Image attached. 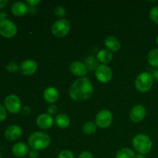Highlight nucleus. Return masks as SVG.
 <instances>
[{
  "label": "nucleus",
  "mask_w": 158,
  "mask_h": 158,
  "mask_svg": "<svg viewBox=\"0 0 158 158\" xmlns=\"http://www.w3.org/2000/svg\"><path fill=\"white\" fill-rule=\"evenodd\" d=\"M156 43H157V46H158V35H157V39H156Z\"/></svg>",
  "instance_id": "39"
},
{
  "label": "nucleus",
  "mask_w": 158,
  "mask_h": 158,
  "mask_svg": "<svg viewBox=\"0 0 158 158\" xmlns=\"http://www.w3.org/2000/svg\"><path fill=\"white\" fill-rule=\"evenodd\" d=\"M153 78L158 82V69H156L154 73H153Z\"/></svg>",
  "instance_id": "37"
},
{
  "label": "nucleus",
  "mask_w": 158,
  "mask_h": 158,
  "mask_svg": "<svg viewBox=\"0 0 158 158\" xmlns=\"http://www.w3.org/2000/svg\"><path fill=\"white\" fill-rule=\"evenodd\" d=\"M38 65L33 60H26L19 66V71L23 76H32L36 72Z\"/></svg>",
  "instance_id": "10"
},
{
  "label": "nucleus",
  "mask_w": 158,
  "mask_h": 158,
  "mask_svg": "<svg viewBox=\"0 0 158 158\" xmlns=\"http://www.w3.org/2000/svg\"><path fill=\"white\" fill-rule=\"evenodd\" d=\"M84 64L86 66V69H89V70H94V69L96 70L99 66L98 60L94 56H91L87 57L86 59Z\"/></svg>",
  "instance_id": "23"
},
{
  "label": "nucleus",
  "mask_w": 158,
  "mask_h": 158,
  "mask_svg": "<svg viewBox=\"0 0 158 158\" xmlns=\"http://www.w3.org/2000/svg\"><path fill=\"white\" fill-rule=\"evenodd\" d=\"M60 94L59 91L52 86H49L43 92V98L48 103H54L58 100Z\"/></svg>",
  "instance_id": "17"
},
{
  "label": "nucleus",
  "mask_w": 158,
  "mask_h": 158,
  "mask_svg": "<svg viewBox=\"0 0 158 158\" xmlns=\"http://www.w3.org/2000/svg\"><path fill=\"white\" fill-rule=\"evenodd\" d=\"M136 154L132 149L124 148L117 151L116 158H135Z\"/></svg>",
  "instance_id": "22"
},
{
  "label": "nucleus",
  "mask_w": 158,
  "mask_h": 158,
  "mask_svg": "<svg viewBox=\"0 0 158 158\" xmlns=\"http://www.w3.org/2000/svg\"><path fill=\"white\" fill-rule=\"evenodd\" d=\"M6 69L8 72L14 73L17 72L18 69H19V66H18V64H17L15 62H9V63H7V65H6Z\"/></svg>",
  "instance_id": "27"
},
{
  "label": "nucleus",
  "mask_w": 158,
  "mask_h": 158,
  "mask_svg": "<svg viewBox=\"0 0 158 158\" xmlns=\"http://www.w3.org/2000/svg\"><path fill=\"white\" fill-rule=\"evenodd\" d=\"M57 158H75V157H74V154L72 151L64 150L58 154Z\"/></svg>",
  "instance_id": "28"
},
{
  "label": "nucleus",
  "mask_w": 158,
  "mask_h": 158,
  "mask_svg": "<svg viewBox=\"0 0 158 158\" xmlns=\"http://www.w3.org/2000/svg\"><path fill=\"white\" fill-rule=\"evenodd\" d=\"M97 126L96 123H94L92 121L86 122L83 124V131L85 134L87 135H90V134H94L97 131Z\"/></svg>",
  "instance_id": "24"
},
{
  "label": "nucleus",
  "mask_w": 158,
  "mask_h": 158,
  "mask_svg": "<svg viewBox=\"0 0 158 158\" xmlns=\"http://www.w3.org/2000/svg\"><path fill=\"white\" fill-rule=\"evenodd\" d=\"M0 158H2V155L1 154V153H0Z\"/></svg>",
  "instance_id": "40"
},
{
  "label": "nucleus",
  "mask_w": 158,
  "mask_h": 158,
  "mask_svg": "<svg viewBox=\"0 0 158 158\" xmlns=\"http://www.w3.org/2000/svg\"><path fill=\"white\" fill-rule=\"evenodd\" d=\"M47 111L48 114H49V115H53V114H55L57 112L56 106V105H50V106H49V107H48Z\"/></svg>",
  "instance_id": "30"
},
{
  "label": "nucleus",
  "mask_w": 158,
  "mask_h": 158,
  "mask_svg": "<svg viewBox=\"0 0 158 158\" xmlns=\"http://www.w3.org/2000/svg\"><path fill=\"white\" fill-rule=\"evenodd\" d=\"M54 123L53 117L49 114H42L36 118V124L43 130H48L52 127Z\"/></svg>",
  "instance_id": "12"
},
{
  "label": "nucleus",
  "mask_w": 158,
  "mask_h": 158,
  "mask_svg": "<svg viewBox=\"0 0 158 158\" xmlns=\"http://www.w3.org/2000/svg\"><path fill=\"white\" fill-rule=\"evenodd\" d=\"M55 123L58 127L61 128V129H65L70 124V119L66 114H59L55 117Z\"/></svg>",
  "instance_id": "20"
},
{
  "label": "nucleus",
  "mask_w": 158,
  "mask_h": 158,
  "mask_svg": "<svg viewBox=\"0 0 158 158\" xmlns=\"http://www.w3.org/2000/svg\"><path fill=\"white\" fill-rule=\"evenodd\" d=\"M51 143L49 134L42 131H36L31 134L28 138V143L33 150L41 151L47 148Z\"/></svg>",
  "instance_id": "2"
},
{
  "label": "nucleus",
  "mask_w": 158,
  "mask_h": 158,
  "mask_svg": "<svg viewBox=\"0 0 158 158\" xmlns=\"http://www.w3.org/2000/svg\"><path fill=\"white\" fill-rule=\"evenodd\" d=\"M105 46L107 48L108 50L111 52H117L119 49L121 47V43H120V40L115 36H107L105 39Z\"/></svg>",
  "instance_id": "18"
},
{
  "label": "nucleus",
  "mask_w": 158,
  "mask_h": 158,
  "mask_svg": "<svg viewBox=\"0 0 158 158\" xmlns=\"http://www.w3.org/2000/svg\"><path fill=\"white\" fill-rule=\"evenodd\" d=\"M22 129L17 125H11L8 127L5 131V137L8 140L15 141L17 140L22 136Z\"/></svg>",
  "instance_id": "13"
},
{
  "label": "nucleus",
  "mask_w": 158,
  "mask_h": 158,
  "mask_svg": "<svg viewBox=\"0 0 158 158\" xmlns=\"http://www.w3.org/2000/svg\"><path fill=\"white\" fill-rule=\"evenodd\" d=\"M54 15L60 18V19H63L66 15V9L63 6H57L54 9Z\"/></svg>",
  "instance_id": "25"
},
{
  "label": "nucleus",
  "mask_w": 158,
  "mask_h": 158,
  "mask_svg": "<svg viewBox=\"0 0 158 158\" xmlns=\"http://www.w3.org/2000/svg\"><path fill=\"white\" fill-rule=\"evenodd\" d=\"M8 3H9L8 0H0V9L6 7Z\"/></svg>",
  "instance_id": "34"
},
{
  "label": "nucleus",
  "mask_w": 158,
  "mask_h": 158,
  "mask_svg": "<svg viewBox=\"0 0 158 158\" xmlns=\"http://www.w3.org/2000/svg\"><path fill=\"white\" fill-rule=\"evenodd\" d=\"M94 94V86L86 77L79 78L73 83L69 89V96L75 101H85Z\"/></svg>",
  "instance_id": "1"
},
{
  "label": "nucleus",
  "mask_w": 158,
  "mask_h": 158,
  "mask_svg": "<svg viewBox=\"0 0 158 158\" xmlns=\"http://www.w3.org/2000/svg\"><path fill=\"white\" fill-rule=\"evenodd\" d=\"M147 115L146 108L141 104H137L132 108L130 113V118L134 123H140Z\"/></svg>",
  "instance_id": "11"
},
{
  "label": "nucleus",
  "mask_w": 158,
  "mask_h": 158,
  "mask_svg": "<svg viewBox=\"0 0 158 158\" xmlns=\"http://www.w3.org/2000/svg\"><path fill=\"white\" fill-rule=\"evenodd\" d=\"M69 69H70V72L73 75L80 77V78L85 77L86 73H87V69L84 63L80 61L73 62L70 64Z\"/></svg>",
  "instance_id": "14"
},
{
  "label": "nucleus",
  "mask_w": 158,
  "mask_h": 158,
  "mask_svg": "<svg viewBox=\"0 0 158 158\" xmlns=\"http://www.w3.org/2000/svg\"><path fill=\"white\" fill-rule=\"evenodd\" d=\"M27 4L23 2H15L11 6V12L15 16H23L27 13L29 8Z\"/></svg>",
  "instance_id": "15"
},
{
  "label": "nucleus",
  "mask_w": 158,
  "mask_h": 158,
  "mask_svg": "<svg viewBox=\"0 0 158 158\" xmlns=\"http://www.w3.org/2000/svg\"><path fill=\"white\" fill-rule=\"evenodd\" d=\"M6 109L11 114H18L22 109V102L19 97L15 94L7 96L4 100Z\"/></svg>",
  "instance_id": "6"
},
{
  "label": "nucleus",
  "mask_w": 158,
  "mask_h": 158,
  "mask_svg": "<svg viewBox=\"0 0 158 158\" xmlns=\"http://www.w3.org/2000/svg\"><path fill=\"white\" fill-rule=\"evenodd\" d=\"M153 84H154V78L152 74L148 72L140 73L136 78V89L142 94L148 92L153 86Z\"/></svg>",
  "instance_id": "4"
},
{
  "label": "nucleus",
  "mask_w": 158,
  "mask_h": 158,
  "mask_svg": "<svg viewBox=\"0 0 158 158\" xmlns=\"http://www.w3.org/2000/svg\"><path fill=\"white\" fill-rule=\"evenodd\" d=\"M12 152L16 157H23L29 154V147L23 142H18L12 146Z\"/></svg>",
  "instance_id": "16"
},
{
  "label": "nucleus",
  "mask_w": 158,
  "mask_h": 158,
  "mask_svg": "<svg viewBox=\"0 0 158 158\" xmlns=\"http://www.w3.org/2000/svg\"><path fill=\"white\" fill-rule=\"evenodd\" d=\"M148 62L151 66L158 68V48L151 49L148 54Z\"/></svg>",
  "instance_id": "21"
},
{
  "label": "nucleus",
  "mask_w": 158,
  "mask_h": 158,
  "mask_svg": "<svg viewBox=\"0 0 158 158\" xmlns=\"http://www.w3.org/2000/svg\"><path fill=\"white\" fill-rule=\"evenodd\" d=\"M71 25L69 20L66 19H61L56 21L52 24L51 30H52V34L57 38H62L64 37L69 33L70 31Z\"/></svg>",
  "instance_id": "5"
},
{
  "label": "nucleus",
  "mask_w": 158,
  "mask_h": 158,
  "mask_svg": "<svg viewBox=\"0 0 158 158\" xmlns=\"http://www.w3.org/2000/svg\"><path fill=\"white\" fill-rule=\"evenodd\" d=\"M113 121V114L108 110H102L96 117V124L100 128H107Z\"/></svg>",
  "instance_id": "9"
},
{
  "label": "nucleus",
  "mask_w": 158,
  "mask_h": 158,
  "mask_svg": "<svg viewBox=\"0 0 158 158\" xmlns=\"http://www.w3.org/2000/svg\"><path fill=\"white\" fill-rule=\"evenodd\" d=\"M133 146L139 154L145 155L150 153L153 143L151 137L144 134H137L133 138Z\"/></svg>",
  "instance_id": "3"
},
{
  "label": "nucleus",
  "mask_w": 158,
  "mask_h": 158,
  "mask_svg": "<svg viewBox=\"0 0 158 158\" xmlns=\"http://www.w3.org/2000/svg\"><path fill=\"white\" fill-rule=\"evenodd\" d=\"M78 158H94V156L89 151H83L78 156Z\"/></svg>",
  "instance_id": "31"
},
{
  "label": "nucleus",
  "mask_w": 158,
  "mask_h": 158,
  "mask_svg": "<svg viewBox=\"0 0 158 158\" xmlns=\"http://www.w3.org/2000/svg\"><path fill=\"white\" fill-rule=\"evenodd\" d=\"M39 157V153L38 151L32 149V151H29V158H38Z\"/></svg>",
  "instance_id": "33"
},
{
  "label": "nucleus",
  "mask_w": 158,
  "mask_h": 158,
  "mask_svg": "<svg viewBox=\"0 0 158 158\" xmlns=\"http://www.w3.org/2000/svg\"><path fill=\"white\" fill-rule=\"evenodd\" d=\"M26 3L29 6L33 7V6H37L38 4H40V0H26Z\"/></svg>",
  "instance_id": "32"
},
{
  "label": "nucleus",
  "mask_w": 158,
  "mask_h": 158,
  "mask_svg": "<svg viewBox=\"0 0 158 158\" xmlns=\"http://www.w3.org/2000/svg\"><path fill=\"white\" fill-rule=\"evenodd\" d=\"M97 59L99 62L106 65L112 61L113 55L108 49H100L97 54Z\"/></svg>",
  "instance_id": "19"
},
{
  "label": "nucleus",
  "mask_w": 158,
  "mask_h": 158,
  "mask_svg": "<svg viewBox=\"0 0 158 158\" xmlns=\"http://www.w3.org/2000/svg\"><path fill=\"white\" fill-rule=\"evenodd\" d=\"M135 158H145V155H142V154H138V155H136Z\"/></svg>",
  "instance_id": "38"
},
{
  "label": "nucleus",
  "mask_w": 158,
  "mask_h": 158,
  "mask_svg": "<svg viewBox=\"0 0 158 158\" xmlns=\"http://www.w3.org/2000/svg\"><path fill=\"white\" fill-rule=\"evenodd\" d=\"M150 18L155 24H158V6H154L150 10Z\"/></svg>",
  "instance_id": "26"
},
{
  "label": "nucleus",
  "mask_w": 158,
  "mask_h": 158,
  "mask_svg": "<svg viewBox=\"0 0 158 158\" xmlns=\"http://www.w3.org/2000/svg\"><path fill=\"white\" fill-rule=\"evenodd\" d=\"M6 16H7V15H6V12H3V11H0V22L6 20Z\"/></svg>",
  "instance_id": "35"
},
{
  "label": "nucleus",
  "mask_w": 158,
  "mask_h": 158,
  "mask_svg": "<svg viewBox=\"0 0 158 158\" xmlns=\"http://www.w3.org/2000/svg\"><path fill=\"white\" fill-rule=\"evenodd\" d=\"M6 117H7V112H6V109L0 103V122L6 120Z\"/></svg>",
  "instance_id": "29"
},
{
  "label": "nucleus",
  "mask_w": 158,
  "mask_h": 158,
  "mask_svg": "<svg viewBox=\"0 0 158 158\" xmlns=\"http://www.w3.org/2000/svg\"><path fill=\"white\" fill-rule=\"evenodd\" d=\"M17 33V26L9 19L0 22V35L4 38L10 39Z\"/></svg>",
  "instance_id": "7"
},
{
  "label": "nucleus",
  "mask_w": 158,
  "mask_h": 158,
  "mask_svg": "<svg viewBox=\"0 0 158 158\" xmlns=\"http://www.w3.org/2000/svg\"><path fill=\"white\" fill-rule=\"evenodd\" d=\"M23 113L24 114H29V113L31 112V109L29 108V106H24V108L23 109Z\"/></svg>",
  "instance_id": "36"
},
{
  "label": "nucleus",
  "mask_w": 158,
  "mask_h": 158,
  "mask_svg": "<svg viewBox=\"0 0 158 158\" xmlns=\"http://www.w3.org/2000/svg\"><path fill=\"white\" fill-rule=\"evenodd\" d=\"M95 75L97 80L102 83H109L113 78L112 69L105 64L99 65L95 70Z\"/></svg>",
  "instance_id": "8"
}]
</instances>
